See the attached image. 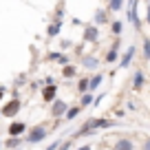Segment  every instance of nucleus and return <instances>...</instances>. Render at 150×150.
I'll use <instances>...</instances> for the list:
<instances>
[{
    "instance_id": "nucleus-21",
    "label": "nucleus",
    "mask_w": 150,
    "mask_h": 150,
    "mask_svg": "<svg viewBox=\"0 0 150 150\" xmlns=\"http://www.w3.org/2000/svg\"><path fill=\"white\" fill-rule=\"evenodd\" d=\"M84 64H88V66H95V64H97V62H95L93 57H86V60H84Z\"/></svg>"
},
{
    "instance_id": "nucleus-8",
    "label": "nucleus",
    "mask_w": 150,
    "mask_h": 150,
    "mask_svg": "<svg viewBox=\"0 0 150 150\" xmlns=\"http://www.w3.org/2000/svg\"><path fill=\"white\" fill-rule=\"evenodd\" d=\"M60 29H62V22H60V20H55L53 24H49V29H47V35H49V38H55L57 33H60Z\"/></svg>"
},
{
    "instance_id": "nucleus-27",
    "label": "nucleus",
    "mask_w": 150,
    "mask_h": 150,
    "mask_svg": "<svg viewBox=\"0 0 150 150\" xmlns=\"http://www.w3.org/2000/svg\"><path fill=\"white\" fill-rule=\"evenodd\" d=\"M148 22H150V2H148Z\"/></svg>"
},
{
    "instance_id": "nucleus-13",
    "label": "nucleus",
    "mask_w": 150,
    "mask_h": 150,
    "mask_svg": "<svg viewBox=\"0 0 150 150\" xmlns=\"http://www.w3.org/2000/svg\"><path fill=\"white\" fill-rule=\"evenodd\" d=\"M75 73H77V69H75L73 64H66L64 69H62V75H64V77H73Z\"/></svg>"
},
{
    "instance_id": "nucleus-16",
    "label": "nucleus",
    "mask_w": 150,
    "mask_h": 150,
    "mask_svg": "<svg viewBox=\"0 0 150 150\" xmlns=\"http://www.w3.org/2000/svg\"><path fill=\"white\" fill-rule=\"evenodd\" d=\"M77 91H80L82 95L88 93V80H80V84H77Z\"/></svg>"
},
{
    "instance_id": "nucleus-9",
    "label": "nucleus",
    "mask_w": 150,
    "mask_h": 150,
    "mask_svg": "<svg viewBox=\"0 0 150 150\" xmlns=\"http://www.w3.org/2000/svg\"><path fill=\"white\" fill-rule=\"evenodd\" d=\"M115 150H132V141L130 139H117L115 141Z\"/></svg>"
},
{
    "instance_id": "nucleus-20",
    "label": "nucleus",
    "mask_w": 150,
    "mask_h": 150,
    "mask_svg": "<svg viewBox=\"0 0 150 150\" xmlns=\"http://www.w3.org/2000/svg\"><path fill=\"white\" fill-rule=\"evenodd\" d=\"M144 51H146V57H150V40L144 42Z\"/></svg>"
},
{
    "instance_id": "nucleus-22",
    "label": "nucleus",
    "mask_w": 150,
    "mask_h": 150,
    "mask_svg": "<svg viewBox=\"0 0 150 150\" xmlns=\"http://www.w3.org/2000/svg\"><path fill=\"white\" fill-rule=\"evenodd\" d=\"M57 146H60V141H53V144L49 146V148H44V150H57Z\"/></svg>"
},
{
    "instance_id": "nucleus-5",
    "label": "nucleus",
    "mask_w": 150,
    "mask_h": 150,
    "mask_svg": "<svg viewBox=\"0 0 150 150\" xmlns=\"http://www.w3.org/2000/svg\"><path fill=\"white\" fill-rule=\"evenodd\" d=\"M55 95H57V86L55 84H49V86H44V88H42V99L47 104L55 102Z\"/></svg>"
},
{
    "instance_id": "nucleus-10",
    "label": "nucleus",
    "mask_w": 150,
    "mask_h": 150,
    "mask_svg": "<svg viewBox=\"0 0 150 150\" xmlns=\"http://www.w3.org/2000/svg\"><path fill=\"white\" fill-rule=\"evenodd\" d=\"M80 112H82V108H80V106L69 108V110H66V115H64V122H71V119H75L77 115H80Z\"/></svg>"
},
{
    "instance_id": "nucleus-12",
    "label": "nucleus",
    "mask_w": 150,
    "mask_h": 150,
    "mask_svg": "<svg viewBox=\"0 0 150 150\" xmlns=\"http://www.w3.org/2000/svg\"><path fill=\"white\" fill-rule=\"evenodd\" d=\"M84 40H88V42H93V40H97V29L95 27H88L84 33Z\"/></svg>"
},
{
    "instance_id": "nucleus-25",
    "label": "nucleus",
    "mask_w": 150,
    "mask_h": 150,
    "mask_svg": "<svg viewBox=\"0 0 150 150\" xmlns=\"http://www.w3.org/2000/svg\"><path fill=\"white\" fill-rule=\"evenodd\" d=\"M144 148H146V150H150V139H148V141L144 144Z\"/></svg>"
},
{
    "instance_id": "nucleus-2",
    "label": "nucleus",
    "mask_w": 150,
    "mask_h": 150,
    "mask_svg": "<svg viewBox=\"0 0 150 150\" xmlns=\"http://www.w3.org/2000/svg\"><path fill=\"white\" fill-rule=\"evenodd\" d=\"M20 108H22L20 99H11V102H7L5 106L0 108V115H2V117H7V119H11V117H16V115L20 112Z\"/></svg>"
},
{
    "instance_id": "nucleus-7",
    "label": "nucleus",
    "mask_w": 150,
    "mask_h": 150,
    "mask_svg": "<svg viewBox=\"0 0 150 150\" xmlns=\"http://www.w3.org/2000/svg\"><path fill=\"white\" fill-rule=\"evenodd\" d=\"M132 55H135V47H130V49H128L126 53H124V57H122V62H119V66H122V69H126V66L130 64Z\"/></svg>"
},
{
    "instance_id": "nucleus-4",
    "label": "nucleus",
    "mask_w": 150,
    "mask_h": 150,
    "mask_svg": "<svg viewBox=\"0 0 150 150\" xmlns=\"http://www.w3.org/2000/svg\"><path fill=\"white\" fill-rule=\"evenodd\" d=\"M66 110H69V104H66V102H62V99H55V102L51 104V117H55V119L64 117V115H66Z\"/></svg>"
},
{
    "instance_id": "nucleus-28",
    "label": "nucleus",
    "mask_w": 150,
    "mask_h": 150,
    "mask_svg": "<svg viewBox=\"0 0 150 150\" xmlns=\"http://www.w3.org/2000/svg\"><path fill=\"white\" fill-rule=\"evenodd\" d=\"M0 150H2V141H0Z\"/></svg>"
},
{
    "instance_id": "nucleus-24",
    "label": "nucleus",
    "mask_w": 150,
    "mask_h": 150,
    "mask_svg": "<svg viewBox=\"0 0 150 150\" xmlns=\"http://www.w3.org/2000/svg\"><path fill=\"white\" fill-rule=\"evenodd\" d=\"M5 93H7V91L2 88V86H0V102H2V97H5Z\"/></svg>"
},
{
    "instance_id": "nucleus-11",
    "label": "nucleus",
    "mask_w": 150,
    "mask_h": 150,
    "mask_svg": "<svg viewBox=\"0 0 150 150\" xmlns=\"http://www.w3.org/2000/svg\"><path fill=\"white\" fill-rule=\"evenodd\" d=\"M102 80H104V75H102V73H99V75H93V77L88 80V91H95L99 84H102Z\"/></svg>"
},
{
    "instance_id": "nucleus-19",
    "label": "nucleus",
    "mask_w": 150,
    "mask_h": 150,
    "mask_svg": "<svg viewBox=\"0 0 150 150\" xmlns=\"http://www.w3.org/2000/svg\"><path fill=\"white\" fill-rule=\"evenodd\" d=\"M112 33H122V22H112Z\"/></svg>"
},
{
    "instance_id": "nucleus-6",
    "label": "nucleus",
    "mask_w": 150,
    "mask_h": 150,
    "mask_svg": "<svg viewBox=\"0 0 150 150\" xmlns=\"http://www.w3.org/2000/svg\"><path fill=\"white\" fill-rule=\"evenodd\" d=\"M24 144V139L22 137H9V139H5L2 141V148H9V150H18L20 146Z\"/></svg>"
},
{
    "instance_id": "nucleus-17",
    "label": "nucleus",
    "mask_w": 150,
    "mask_h": 150,
    "mask_svg": "<svg viewBox=\"0 0 150 150\" xmlns=\"http://www.w3.org/2000/svg\"><path fill=\"white\" fill-rule=\"evenodd\" d=\"M115 60H117V49H110L106 53V62H115Z\"/></svg>"
},
{
    "instance_id": "nucleus-18",
    "label": "nucleus",
    "mask_w": 150,
    "mask_h": 150,
    "mask_svg": "<svg viewBox=\"0 0 150 150\" xmlns=\"http://www.w3.org/2000/svg\"><path fill=\"white\" fill-rule=\"evenodd\" d=\"M108 7H110L112 11H119V9H122V7H124V2H119V0H112V2H110V5H108Z\"/></svg>"
},
{
    "instance_id": "nucleus-23",
    "label": "nucleus",
    "mask_w": 150,
    "mask_h": 150,
    "mask_svg": "<svg viewBox=\"0 0 150 150\" xmlns=\"http://www.w3.org/2000/svg\"><path fill=\"white\" fill-rule=\"evenodd\" d=\"M104 20H106V18H104V13H97V18H95V22H104Z\"/></svg>"
},
{
    "instance_id": "nucleus-3",
    "label": "nucleus",
    "mask_w": 150,
    "mask_h": 150,
    "mask_svg": "<svg viewBox=\"0 0 150 150\" xmlns=\"http://www.w3.org/2000/svg\"><path fill=\"white\" fill-rule=\"evenodd\" d=\"M27 130H29L27 122H11V124H9V128H7L9 137H22Z\"/></svg>"
},
{
    "instance_id": "nucleus-15",
    "label": "nucleus",
    "mask_w": 150,
    "mask_h": 150,
    "mask_svg": "<svg viewBox=\"0 0 150 150\" xmlns=\"http://www.w3.org/2000/svg\"><path fill=\"white\" fill-rule=\"evenodd\" d=\"M91 102H93V95H91V93H86V95H82V104H77V106H80V108H86Z\"/></svg>"
},
{
    "instance_id": "nucleus-1",
    "label": "nucleus",
    "mask_w": 150,
    "mask_h": 150,
    "mask_svg": "<svg viewBox=\"0 0 150 150\" xmlns=\"http://www.w3.org/2000/svg\"><path fill=\"white\" fill-rule=\"evenodd\" d=\"M47 137H49V128L44 126V124H38V126L29 128L22 139H24V144H29V146H38V144H42Z\"/></svg>"
},
{
    "instance_id": "nucleus-26",
    "label": "nucleus",
    "mask_w": 150,
    "mask_h": 150,
    "mask_svg": "<svg viewBox=\"0 0 150 150\" xmlns=\"http://www.w3.org/2000/svg\"><path fill=\"white\" fill-rule=\"evenodd\" d=\"M77 150H91V146H82V148H77Z\"/></svg>"
},
{
    "instance_id": "nucleus-14",
    "label": "nucleus",
    "mask_w": 150,
    "mask_h": 150,
    "mask_svg": "<svg viewBox=\"0 0 150 150\" xmlns=\"http://www.w3.org/2000/svg\"><path fill=\"white\" fill-rule=\"evenodd\" d=\"M132 84H135V88H141V84H144V73H141V71L135 73V82H132Z\"/></svg>"
}]
</instances>
